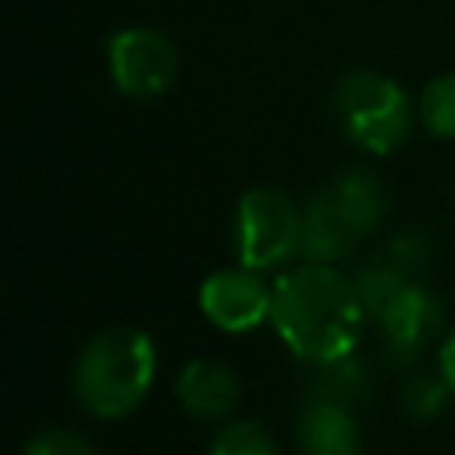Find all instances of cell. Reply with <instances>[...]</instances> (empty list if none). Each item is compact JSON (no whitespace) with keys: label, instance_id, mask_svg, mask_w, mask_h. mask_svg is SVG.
<instances>
[{"label":"cell","instance_id":"1","mask_svg":"<svg viewBox=\"0 0 455 455\" xmlns=\"http://www.w3.org/2000/svg\"><path fill=\"white\" fill-rule=\"evenodd\" d=\"M370 313L355 277L334 263H299L274 284L270 323L277 338L306 363H331L352 355Z\"/></svg>","mask_w":455,"mask_h":455},{"label":"cell","instance_id":"2","mask_svg":"<svg viewBox=\"0 0 455 455\" xmlns=\"http://www.w3.org/2000/svg\"><path fill=\"white\" fill-rule=\"evenodd\" d=\"M156 377V348L146 331L107 327L85 341L75 363V398L100 419H121L142 405Z\"/></svg>","mask_w":455,"mask_h":455},{"label":"cell","instance_id":"3","mask_svg":"<svg viewBox=\"0 0 455 455\" xmlns=\"http://www.w3.org/2000/svg\"><path fill=\"white\" fill-rule=\"evenodd\" d=\"M334 114L345 135L373 156L395 153L412 132V103L405 89L395 78L380 71H366V68L345 71L338 78Z\"/></svg>","mask_w":455,"mask_h":455},{"label":"cell","instance_id":"4","mask_svg":"<svg viewBox=\"0 0 455 455\" xmlns=\"http://www.w3.org/2000/svg\"><path fill=\"white\" fill-rule=\"evenodd\" d=\"M302 249V210L288 192L256 185L235 210V252L249 270H274Z\"/></svg>","mask_w":455,"mask_h":455},{"label":"cell","instance_id":"5","mask_svg":"<svg viewBox=\"0 0 455 455\" xmlns=\"http://www.w3.org/2000/svg\"><path fill=\"white\" fill-rule=\"evenodd\" d=\"M107 68L121 96L156 100L174 85L178 53L164 32L132 25L107 39Z\"/></svg>","mask_w":455,"mask_h":455},{"label":"cell","instance_id":"6","mask_svg":"<svg viewBox=\"0 0 455 455\" xmlns=\"http://www.w3.org/2000/svg\"><path fill=\"white\" fill-rule=\"evenodd\" d=\"M441 320H444V306L419 281H409L384 306V313L373 320L380 327V334H384L387 363L391 366H412L427 352V345L437 338Z\"/></svg>","mask_w":455,"mask_h":455},{"label":"cell","instance_id":"7","mask_svg":"<svg viewBox=\"0 0 455 455\" xmlns=\"http://www.w3.org/2000/svg\"><path fill=\"white\" fill-rule=\"evenodd\" d=\"M270 302H274V288H267L259 281V270L249 267L217 270L199 288V309L213 327L228 334H242L270 320Z\"/></svg>","mask_w":455,"mask_h":455},{"label":"cell","instance_id":"8","mask_svg":"<svg viewBox=\"0 0 455 455\" xmlns=\"http://www.w3.org/2000/svg\"><path fill=\"white\" fill-rule=\"evenodd\" d=\"M295 448L299 455H359L363 437L352 405L313 395L299 412Z\"/></svg>","mask_w":455,"mask_h":455},{"label":"cell","instance_id":"9","mask_svg":"<svg viewBox=\"0 0 455 455\" xmlns=\"http://www.w3.org/2000/svg\"><path fill=\"white\" fill-rule=\"evenodd\" d=\"M178 402L185 405V412L199 416V419H224L238 409L242 402V384L238 377L217 363V359H192L181 366L178 373Z\"/></svg>","mask_w":455,"mask_h":455},{"label":"cell","instance_id":"10","mask_svg":"<svg viewBox=\"0 0 455 455\" xmlns=\"http://www.w3.org/2000/svg\"><path fill=\"white\" fill-rule=\"evenodd\" d=\"M327 192H331L338 213L345 217V224L355 231V238L373 235L387 217V188L366 167H348L345 174H338L327 185Z\"/></svg>","mask_w":455,"mask_h":455},{"label":"cell","instance_id":"11","mask_svg":"<svg viewBox=\"0 0 455 455\" xmlns=\"http://www.w3.org/2000/svg\"><path fill=\"white\" fill-rule=\"evenodd\" d=\"M355 231L345 224V217L338 213L334 199L327 188H320L306 206H302V249L299 256L313 259V263H338L352 245H355Z\"/></svg>","mask_w":455,"mask_h":455},{"label":"cell","instance_id":"12","mask_svg":"<svg viewBox=\"0 0 455 455\" xmlns=\"http://www.w3.org/2000/svg\"><path fill=\"white\" fill-rule=\"evenodd\" d=\"M320 398H334L341 405H355L366 391H370V377L363 370V363L355 355H341L331 363H316V384H313Z\"/></svg>","mask_w":455,"mask_h":455},{"label":"cell","instance_id":"13","mask_svg":"<svg viewBox=\"0 0 455 455\" xmlns=\"http://www.w3.org/2000/svg\"><path fill=\"white\" fill-rule=\"evenodd\" d=\"M412 277H405L398 267H391L384 256H377L373 263H366L359 274H355V284H359V295H363V302H366V313H370V320H377L380 313H384V306L409 284Z\"/></svg>","mask_w":455,"mask_h":455},{"label":"cell","instance_id":"14","mask_svg":"<svg viewBox=\"0 0 455 455\" xmlns=\"http://www.w3.org/2000/svg\"><path fill=\"white\" fill-rule=\"evenodd\" d=\"M419 117L430 135L437 139H455V71L437 75L419 100Z\"/></svg>","mask_w":455,"mask_h":455},{"label":"cell","instance_id":"15","mask_svg":"<svg viewBox=\"0 0 455 455\" xmlns=\"http://www.w3.org/2000/svg\"><path fill=\"white\" fill-rule=\"evenodd\" d=\"M448 395H455V391L448 387L444 377L416 373V377H409L405 387H402V405H405V412H409L412 419H434V416L444 412Z\"/></svg>","mask_w":455,"mask_h":455},{"label":"cell","instance_id":"16","mask_svg":"<svg viewBox=\"0 0 455 455\" xmlns=\"http://www.w3.org/2000/svg\"><path fill=\"white\" fill-rule=\"evenodd\" d=\"M210 455H277V448L259 423L238 419V423H228L224 430H217Z\"/></svg>","mask_w":455,"mask_h":455},{"label":"cell","instance_id":"17","mask_svg":"<svg viewBox=\"0 0 455 455\" xmlns=\"http://www.w3.org/2000/svg\"><path fill=\"white\" fill-rule=\"evenodd\" d=\"M391 267H398L405 277H419L427 267H430V242L419 235V231H398L387 245H384V252H380Z\"/></svg>","mask_w":455,"mask_h":455},{"label":"cell","instance_id":"18","mask_svg":"<svg viewBox=\"0 0 455 455\" xmlns=\"http://www.w3.org/2000/svg\"><path fill=\"white\" fill-rule=\"evenodd\" d=\"M25 455H96L92 441L78 430H68V427H46L39 434L28 437L25 444Z\"/></svg>","mask_w":455,"mask_h":455},{"label":"cell","instance_id":"19","mask_svg":"<svg viewBox=\"0 0 455 455\" xmlns=\"http://www.w3.org/2000/svg\"><path fill=\"white\" fill-rule=\"evenodd\" d=\"M437 366H441V377L448 380V387L455 391V331L444 338V345L437 352Z\"/></svg>","mask_w":455,"mask_h":455}]
</instances>
